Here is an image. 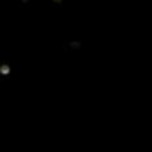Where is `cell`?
Returning a JSON list of instances; mask_svg holds the SVG:
<instances>
[{
    "label": "cell",
    "instance_id": "1",
    "mask_svg": "<svg viewBox=\"0 0 152 152\" xmlns=\"http://www.w3.org/2000/svg\"><path fill=\"white\" fill-rule=\"evenodd\" d=\"M0 73H2V75H9L11 73V66L9 64H2V66H0Z\"/></svg>",
    "mask_w": 152,
    "mask_h": 152
}]
</instances>
